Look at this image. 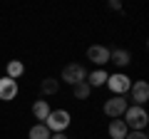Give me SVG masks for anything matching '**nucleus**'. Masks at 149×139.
Returning a JSON list of instances; mask_svg holds the SVG:
<instances>
[{"label":"nucleus","mask_w":149,"mask_h":139,"mask_svg":"<svg viewBox=\"0 0 149 139\" xmlns=\"http://www.w3.org/2000/svg\"><path fill=\"white\" fill-rule=\"evenodd\" d=\"M122 117H124L122 122L127 124L129 132H144V127L149 124V114H147V109H144V107H137V104H129L127 112H124Z\"/></svg>","instance_id":"f257e3e1"},{"label":"nucleus","mask_w":149,"mask_h":139,"mask_svg":"<svg viewBox=\"0 0 149 139\" xmlns=\"http://www.w3.org/2000/svg\"><path fill=\"white\" fill-rule=\"evenodd\" d=\"M42 124L50 129V134L65 132V129L70 127V112H67V109H52V112L47 114V119H45Z\"/></svg>","instance_id":"f03ea898"},{"label":"nucleus","mask_w":149,"mask_h":139,"mask_svg":"<svg viewBox=\"0 0 149 139\" xmlns=\"http://www.w3.org/2000/svg\"><path fill=\"white\" fill-rule=\"evenodd\" d=\"M107 87H109V92L114 97H124V95H129V87H132V80H129L124 72H114V75H109L107 77V82H104Z\"/></svg>","instance_id":"7ed1b4c3"},{"label":"nucleus","mask_w":149,"mask_h":139,"mask_svg":"<svg viewBox=\"0 0 149 139\" xmlns=\"http://www.w3.org/2000/svg\"><path fill=\"white\" fill-rule=\"evenodd\" d=\"M60 80L74 87V85H80V82H85V80H87V70L82 67V65H77V62H70V65H65L62 77H60Z\"/></svg>","instance_id":"20e7f679"},{"label":"nucleus","mask_w":149,"mask_h":139,"mask_svg":"<svg viewBox=\"0 0 149 139\" xmlns=\"http://www.w3.org/2000/svg\"><path fill=\"white\" fill-rule=\"evenodd\" d=\"M127 107H129V99H127V97H114V95H112V99H107L102 109H104V114L109 119H119L124 112H127Z\"/></svg>","instance_id":"39448f33"},{"label":"nucleus","mask_w":149,"mask_h":139,"mask_svg":"<svg viewBox=\"0 0 149 139\" xmlns=\"http://www.w3.org/2000/svg\"><path fill=\"white\" fill-rule=\"evenodd\" d=\"M129 99H132L137 107H142L144 102L149 99V82H144V80L132 82V87H129Z\"/></svg>","instance_id":"423d86ee"},{"label":"nucleus","mask_w":149,"mask_h":139,"mask_svg":"<svg viewBox=\"0 0 149 139\" xmlns=\"http://www.w3.org/2000/svg\"><path fill=\"white\" fill-rule=\"evenodd\" d=\"M20 92L17 87V80H10V77H0V99L3 102H13Z\"/></svg>","instance_id":"0eeeda50"},{"label":"nucleus","mask_w":149,"mask_h":139,"mask_svg":"<svg viewBox=\"0 0 149 139\" xmlns=\"http://www.w3.org/2000/svg\"><path fill=\"white\" fill-rule=\"evenodd\" d=\"M109 52L112 50H107L104 45H92V47H87V60H92L95 65H107L109 62Z\"/></svg>","instance_id":"6e6552de"},{"label":"nucleus","mask_w":149,"mask_h":139,"mask_svg":"<svg viewBox=\"0 0 149 139\" xmlns=\"http://www.w3.org/2000/svg\"><path fill=\"white\" fill-rule=\"evenodd\" d=\"M50 112H52V107H50V102H47V99H37L35 104H32V117H35L40 124L47 119V114H50Z\"/></svg>","instance_id":"1a4fd4ad"},{"label":"nucleus","mask_w":149,"mask_h":139,"mask_svg":"<svg viewBox=\"0 0 149 139\" xmlns=\"http://www.w3.org/2000/svg\"><path fill=\"white\" fill-rule=\"evenodd\" d=\"M127 132H129V129H127V124H124L122 119H112L109 127H107V134H109L112 139H124Z\"/></svg>","instance_id":"9d476101"},{"label":"nucleus","mask_w":149,"mask_h":139,"mask_svg":"<svg viewBox=\"0 0 149 139\" xmlns=\"http://www.w3.org/2000/svg\"><path fill=\"white\" fill-rule=\"evenodd\" d=\"M129 60H132V55H129V50H114V52H109V62H114L117 67H127Z\"/></svg>","instance_id":"9b49d317"},{"label":"nucleus","mask_w":149,"mask_h":139,"mask_svg":"<svg viewBox=\"0 0 149 139\" xmlns=\"http://www.w3.org/2000/svg\"><path fill=\"white\" fill-rule=\"evenodd\" d=\"M22 72H25V65H22L20 60H10V62L5 65V77H10V80L22 77Z\"/></svg>","instance_id":"f8f14e48"},{"label":"nucleus","mask_w":149,"mask_h":139,"mask_svg":"<svg viewBox=\"0 0 149 139\" xmlns=\"http://www.w3.org/2000/svg\"><path fill=\"white\" fill-rule=\"evenodd\" d=\"M107 77H109V75H107V70H95V72H92V75H87V85H90V87H102V85H104V82H107Z\"/></svg>","instance_id":"ddd939ff"},{"label":"nucleus","mask_w":149,"mask_h":139,"mask_svg":"<svg viewBox=\"0 0 149 139\" xmlns=\"http://www.w3.org/2000/svg\"><path fill=\"white\" fill-rule=\"evenodd\" d=\"M27 139H50V129L45 127V124H32L30 132H27Z\"/></svg>","instance_id":"4468645a"},{"label":"nucleus","mask_w":149,"mask_h":139,"mask_svg":"<svg viewBox=\"0 0 149 139\" xmlns=\"http://www.w3.org/2000/svg\"><path fill=\"white\" fill-rule=\"evenodd\" d=\"M40 90H42V95H57L60 80H55V77H45L42 85H40Z\"/></svg>","instance_id":"2eb2a0df"},{"label":"nucleus","mask_w":149,"mask_h":139,"mask_svg":"<svg viewBox=\"0 0 149 139\" xmlns=\"http://www.w3.org/2000/svg\"><path fill=\"white\" fill-rule=\"evenodd\" d=\"M72 90H74V97H77V99H87L90 92H92V87L87 85V82H80V85H74Z\"/></svg>","instance_id":"dca6fc26"},{"label":"nucleus","mask_w":149,"mask_h":139,"mask_svg":"<svg viewBox=\"0 0 149 139\" xmlns=\"http://www.w3.org/2000/svg\"><path fill=\"white\" fill-rule=\"evenodd\" d=\"M124 139H149V137L144 132H127V137H124Z\"/></svg>","instance_id":"f3484780"},{"label":"nucleus","mask_w":149,"mask_h":139,"mask_svg":"<svg viewBox=\"0 0 149 139\" xmlns=\"http://www.w3.org/2000/svg\"><path fill=\"white\" fill-rule=\"evenodd\" d=\"M109 8L112 10H122V3H119V0H109Z\"/></svg>","instance_id":"a211bd4d"},{"label":"nucleus","mask_w":149,"mask_h":139,"mask_svg":"<svg viewBox=\"0 0 149 139\" xmlns=\"http://www.w3.org/2000/svg\"><path fill=\"white\" fill-rule=\"evenodd\" d=\"M50 139H67V134H65V132H57V134H50Z\"/></svg>","instance_id":"6ab92c4d"}]
</instances>
